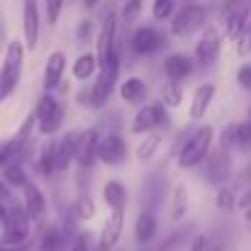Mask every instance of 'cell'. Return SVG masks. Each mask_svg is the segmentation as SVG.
<instances>
[{
    "instance_id": "26",
    "label": "cell",
    "mask_w": 251,
    "mask_h": 251,
    "mask_svg": "<svg viewBox=\"0 0 251 251\" xmlns=\"http://www.w3.org/2000/svg\"><path fill=\"white\" fill-rule=\"evenodd\" d=\"M66 237H64V232H61V227H47L44 229V234H42V239H39V251H64L66 249Z\"/></svg>"
},
{
    "instance_id": "7",
    "label": "cell",
    "mask_w": 251,
    "mask_h": 251,
    "mask_svg": "<svg viewBox=\"0 0 251 251\" xmlns=\"http://www.w3.org/2000/svg\"><path fill=\"white\" fill-rule=\"evenodd\" d=\"M229 151H232L229 147H225L222 142H217V144H212L210 154L205 156V161H207L205 178L212 185H225L227 183V178L232 173V154Z\"/></svg>"
},
{
    "instance_id": "49",
    "label": "cell",
    "mask_w": 251,
    "mask_h": 251,
    "mask_svg": "<svg viewBox=\"0 0 251 251\" xmlns=\"http://www.w3.org/2000/svg\"><path fill=\"white\" fill-rule=\"evenodd\" d=\"M249 120H251V107H249Z\"/></svg>"
},
{
    "instance_id": "15",
    "label": "cell",
    "mask_w": 251,
    "mask_h": 251,
    "mask_svg": "<svg viewBox=\"0 0 251 251\" xmlns=\"http://www.w3.org/2000/svg\"><path fill=\"white\" fill-rule=\"evenodd\" d=\"M112 47H117V12H107L98 34V47H95V59L100 61Z\"/></svg>"
},
{
    "instance_id": "35",
    "label": "cell",
    "mask_w": 251,
    "mask_h": 251,
    "mask_svg": "<svg viewBox=\"0 0 251 251\" xmlns=\"http://www.w3.org/2000/svg\"><path fill=\"white\" fill-rule=\"evenodd\" d=\"M44 7H47V22L54 27L61 17V10H64V0H44Z\"/></svg>"
},
{
    "instance_id": "3",
    "label": "cell",
    "mask_w": 251,
    "mask_h": 251,
    "mask_svg": "<svg viewBox=\"0 0 251 251\" xmlns=\"http://www.w3.org/2000/svg\"><path fill=\"white\" fill-rule=\"evenodd\" d=\"M168 127H171L168 107L161 100H154V102L139 107V112H137L134 120H132L129 132L142 137V134H149V132H156V129H168Z\"/></svg>"
},
{
    "instance_id": "51",
    "label": "cell",
    "mask_w": 251,
    "mask_h": 251,
    "mask_svg": "<svg viewBox=\"0 0 251 251\" xmlns=\"http://www.w3.org/2000/svg\"><path fill=\"white\" fill-rule=\"evenodd\" d=\"M142 251H144V249H142Z\"/></svg>"
},
{
    "instance_id": "25",
    "label": "cell",
    "mask_w": 251,
    "mask_h": 251,
    "mask_svg": "<svg viewBox=\"0 0 251 251\" xmlns=\"http://www.w3.org/2000/svg\"><path fill=\"white\" fill-rule=\"evenodd\" d=\"M71 74H74V78L76 81H90L95 74H98V59H95V54H81L76 61H74V69H71Z\"/></svg>"
},
{
    "instance_id": "13",
    "label": "cell",
    "mask_w": 251,
    "mask_h": 251,
    "mask_svg": "<svg viewBox=\"0 0 251 251\" xmlns=\"http://www.w3.org/2000/svg\"><path fill=\"white\" fill-rule=\"evenodd\" d=\"M64 71H66V54L64 51H51L47 64H44V78H42L44 93L56 90V85L64 81Z\"/></svg>"
},
{
    "instance_id": "33",
    "label": "cell",
    "mask_w": 251,
    "mask_h": 251,
    "mask_svg": "<svg viewBox=\"0 0 251 251\" xmlns=\"http://www.w3.org/2000/svg\"><path fill=\"white\" fill-rule=\"evenodd\" d=\"M173 12H176V0H154V5H151V15L156 22L171 20Z\"/></svg>"
},
{
    "instance_id": "1",
    "label": "cell",
    "mask_w": 251,
    "mask_h": 251,
    "mask_svg": "<svg viewBox=\"0 0 251 251\" xmlns=\"http://www.w3.org/2000/svg\"><path fill=\"white\" fill-rule=\"evenodd\" d=\"M215 144V127L212 125H202L198 127L190 137H185V142L180 147H176V164L183 171H190V168H198L205 156L210 154Z\"/></svg>"
},
{
    "instance_id": "40",
    "label": "cell",
    "mask_w": 251,
    "mask_h": 251,
    "mask_svg": "<svg viewBox=\"0 0 251 251\" xmlns=\"http://www.w3.org/2000/svg\"><path fill=\"white\" fill-rule=\"evenodd\" d=\"M90 29H93L90 20H83V22L78 25V42H88V37H90Z\"/></svg>"
},
{
    "instance_id": "32",
    "label": "cell",
    "mask_w": 251,
    "mask_h": 251,
    "mask_svg": "<svg viewBox=\"0 0 251 251\" xmlns=\"http://www.w3.org/2000/svg\"><path fill=\"white\" fill-rule=\"evenodd\" d=\"M217 207L222 210V212H229V210H234V205H237V190L234 188H229V185H220V190H217Z\"/></svg>"
},
{
    "instance_id": "9",
    "label": "cell",
    "mask_w": 251,
    "mask_h": 251,
    "mask_svg": "<svg viewBox=\"0 0 251 251\" xmlns=\"http://www.w3.org/2000/svg\"><path fill=\"white\" fill-rule=\"evenodd\" d=\"M220 51H222V37L215 27H202V34L195 44V61L200 66H212L217 59H220Z\"/></svg>"
},
{
    "instance_id": "31",
    "label": "cell",
    "mask_w": 251,
    "mask_h": 251,
    "mask_svg": "<svg viewBox=\"0 0 251 251\" xmlns=\"http://www.w3.org/2000/svg\"><path fill=\"white\" fill-rule=\"evenodd\" d=\"M161 102L166 107H178L183 102V85L178 83V81H168L164 85V93H161Z\"/></svg>"
},
{
    "instance_id": "27",
    "label": "cell",
    "mask_w": 251,
    "mask_h": 251,
    "mask_svg": "<svg viewBox=\"0 0 251 251\" xmlns=\"http://www.w3.org/2000/svg\"><path fill=\"white\" fill-rule=\"evenodd\" d=\"M59 112H64V110H61V105H59V100H56L51 93H44V95L37 100V107H34V120H37V122H42V120L54 117V115H59Z\"/></svg>"
},
{
    "instance_id": "20",
    "label": "cell",
    "mask_w": 251,
    "mask_h": 251,
    "mask_svg": "<svg viewBox=\"0 0 251 251\" xmlns=\"http://www.w3.org/2000/svg\"><path fill=\"white\" fill-rule=\"evenodd\" d=\"M225 22H227V39L237 42L244 34L247 25H249V7H247V2L234 7V10H229V12H225Z\"/></svg>"
},
{
    "instance_id": "36",
    "label": "cell",
    "mask_w": 251,
    "mask_h": 251,
    "mask_svg": "<svg viewBox=\"0 0 251 251\" xmlns=\"http://www.w3.org/2000/svg\"><path fill=\"white\" fill-rule=\"evenodd\" d=\"M139 15H142V0H127L125 7H122V20L129 25V22H134Z\"/></svg>"
},
{
    "instance_id": "22",
    "label": "cell",
    "mask_w": 251,
    "mask_h": 251,
    "mask_svg": "<svg viewBox=\"0 0 251 251\" xmlns=\"http://www.w3.org/2000/svg\"><path fill=\"white\" fill-rule=\"evenodd\" d=\"M102 200H105V205L110 210H125L127 207V200H129L125 183L122 180H107L102 185Z\"/></svg>"
},
{
    "instance_id": "29",
    "label": "cell",
    "mask_w": 251,
    "mask_h": 251,
    "mask_svg": "<svg viewBox=\"0 0 251 251\" xmlns=\"http://www.w3.org/2000/svg\"><path fill=\"white\" fill-rule=\"evenodd\" d=\"M37 168H39V173H44V176L56 173V168H54V139L42 147V151H39V156H37Z\"/></svg>"
},
{
    "instance_id": "44",
    "label": "cell",
    "mask_w": 251,
    "mask_h": 251,
    "mask_svg": "<svg viewBox=\"0 0 251 251\" xmlns=\"http://www.w3.org/2000/svg\"><path fill=\"white\" fill-rule=\"evenodd\" d=\"M12 200V198H10ZM7 200V202H10ZM7 202H0V229H2V225H5V217H7Z\"/></svg>"
},
{
    "instance_id": "18",
    "label": "cell",
    "mask_w": 251,
    "mask_h": 251,
    "mask_svg": "<svg viewBox=\"0 0 251 251\" xmlns=\"http://www.w3.org/2000/svg\"><path fill=\"white\" fill-rule=\"evenodd\" d=\"M74 154H76V134H64L54 139V168L56 171H66L71 166Z\"/></svg>"
},
{
    "instance_id": "6",
    "label": "cell",
    "mask_w": 251,
    "mask_h": 251,
    "mask_svg": "<svg viewBox=\"0 0 251 251\" xmlns=\"http://www.w3.org/2000/svg\"><path fill=\"white\" fill-rule=\"evenodd\" d=\"M168 47V34L151 27V25H142L132 32L129 37V49L137 54V56H154L159 51H164Z\"/></svg>"
},
{
    "instance_id": "38",
    "label": "cell",
    "mask_w": 251,
    "mask_h": 251,
    "mask_svg": "<svg viewBox=\"0 0 251 251\" xmlns=\"http://www.w3.org/2000/svg\"><path fill=\"white\" fill-rule=\"evenodd\" d=\"M237 83H239L242 90L251 93V64H242L237 69Z\"/></svg>"
},
{
    "instance_id": "11",
    "label": "cell",
    "mask_w": 251,
    "mask_h": 251,
    "mask_svg": "<svg viewBox=\"0 0 251 251\" xmlns=\"http://www.w3.org/2000/svg\"><path fill=\"white\" fill-rule=\"evenodd\" d=\"M98 129H83L76 134V154L74 161L81 168H93V164L98 161Z\"/></svg>"
},
{
    "instance_id": "16",
    "label": "cell",
    "mask_w": 251,
    "mask_h": 251,
    "mask_svg": "<svg viewBox=\"0 0 251 251\" xmlns=\"http://www.w3.org/2000/svg\"><path fill=\"white\" fill-rule=\"evenodd\" d=\"M217 95V85L215 83H200L195 88L193 98H190V120H202L205 112L210 110L212 100Z\"/></svg>"
},
{
    "instance_id": "50",
    "label": "cell",
    "mask_w": 251,
    "mask_h": 251,
    "mask_svg": "<svg viewBox=\"0 0 251 251\" xmlns=\"http://www.w3.org/2000/svg\"><path fill=\"white\" fill-rule=\"evenodd\" d=\"M112 251H120V249H112Z\"/></svg>"
},
{
    "instance_id": "28",
    "label": "cell",
    "mask_w": 251,
    "mask_h": 251,
    "mask_svg": "<svg viewBox=\"0 0 251 251\" xmlns=\"http://www.w3.org/2000/svg\"><path fill=\"white\" fill-rule=\"evenodd\" d=\"M159 147H161V134L149 132V134H144V139L137 144L134 156H137L139 161H149V159H154V154L159 151Z\"/></svg>"
},
{
    "instance_id": "37",
    "label": "cell",
    "mask_w": 251,
    "mask_h": 251,
    "mask_svg": "<svg viewBox=\"0 0 251 251\" xmlns=\"http://www.w3.org/2000/svg\"><path fill=\"white\" fill-rule=\"evenodd\" d=\"M90 249H93V237H90V232H78V234L74 237L69 251H90Z\"/></svg>"
},
{
    "instance_id": "5",
    "label": "cell",
    "mask_w": 251,
    "mask_h": 251,
    "mask_svg": "<svg viewBox=\"0 0 251 251\" xmlns=\"http://www.w3.org/2000/svg\"><path fill=\"white\" fill-rule=\"evenodd\" d=\"M207 22V10L202 5H183L180 10H176L171 15V34L173 37H190L198 29H202Z\"/></svg>"
},
{
    "instance_id": "47",
    "label": "cell",
    "mask_w": 251,
    "mask_h": 251,
    "mask_svg": "<svg viewBox=\"0 0 251 251\" xmlns=\"http://www.w3.org/2000/svg\"><path fill=\"white\" fill-rule=\"evenodd\" d=\"M98 2H100V0H85V7H95Z\"/></svg>"
},
{
    "instance_id": "12",
    "label": "cell",
    "mask_w": 251,
    "mask_h": 251,
    "mask_svg": "<svg viewBox=\"0 0 251 251\" xmlns=\"http://www.w3.org/2000/svg\"><path fill=\"white\" fill-rule=\"evenodd\" d=\"M122 227H125V210H112L110 217L105 220L102 229H100V239H98V249L95 251L115 249L120 237H122Z\"/></svg>"
},
{
    "instance_id": "2",
    "label": "cell",
    "mask_w": 251,
    "mask_h": 251,
    "mask_svg": "<svg viewBox=\"0 0 251 251\" xmlns=\"http://www.w3.org/2000/svg\"><path fill=\"white\" fill-rule=\"evenodd\" d=\"M22 64H25V44L20 39H12L5 49L2 66H0V102L15 93L22 78Z\"/></svg>"
},
{
    "instance_id": "21",
    "label": "cell",
    "mask_w": 251,
    "mask_h": 251,
    "mask_svg": "<svg viewBox=\"0 0 251 251\" xmlns=\"http://www.w3.org/2000/svg\"><path fill=\"white\" fill-rule=\"evenodd\" d=\"M156 229H159L156 215H154L151 210L139 212V217H137V222H134V239H137V244L147 247V244L156 237Z\"/></svg>"
},
{
    "instance_id": "41",
    "label": "cell",
    "mask_w": 251,
    "mask_h": 251,
    "mask_svg": "<svg viewBox=\"0 0 251 251\" xmlns=\"http://www.w3.org/2000/svg\"><path fill=\"white\" fill-rule=\"evenodd\" d=\"M12 156H10V149H7V142H0V168L5 164H10Z\"/></svg>"
},
{
    "instance_id": "23",
    "label": "cell",
    "mask_w": 251,
    "mask_h": 251,
    "mask_svg": "<svg viewBox=\"0 0 251 251\" xmlns=\"http://www.w3.org/2000/svg\"><path fill=\"white\" fill-rule=\"evenodd\" d=\"M188 207H190V195L185 190V185H176L173 193H171V220L173 222H180L185 215H188Z\"/></svg>"
},
{
    "instance_id": "45",
    "label": "cell",
    "mask_w": 251,
    "mask_h": 251,
    "mask_svg": "<svg viewBox=\"0 0 251 251\" xmlns=\"http://www.w3.org/2000/svg\"><path fill=\"white\" fill-rule=\"evenodd\" d=\"M10 200V190H7V185L0 180V202H7Z\"/></svg>"
},
{
    "instance_id": "17",
    "label": "cell",
    "mask_w": 251,
    "mask_h": 251,
    "mask_svg": "<svg viewBox=\"0 0 251 251\" xmlns=\"http://www.w3.org/2000/svg\"><path fill=\"white\" fill-rule=\"evenodd\" d=\"M164 71H166L168 81L183 83L185 78L193 76V59L188 54H168L164 59Z\"/></svg>"
},
{
    "instance_id": "39",
    "label": "cell",
    "mask_w": 251,
    "mask_h": 251,
    "mask_svg": "<svg viewBox=\"0 0 251 251\" xmlns=\"http://www.w3.org/2000/svg\"><path fill=\"white\" fill-rule=\"evenodd\" d=\"M210 247V239H207V234H195L193 239H190V251H207Z\"/></svg>"
},
{
    "instance_id": "8",
    "label": "cell",
    "mask_w": 251,
    "mask_h": 251,
    "mask_svg": "<svg viewBox=\"0 0 251 251\" xmlns=\"http://www.w3.org/2000/svg\"><path fill=\"white\" fill-rule=\"evenodd\" d=\"M127 156H129V149L122 134L110 132L98 139V161H102L105 166H122Z\"/></svg>"
},
{
    "instance_id": "48",
    "label": "cell",
    "mask_w": 251,
    "mask_h": 251,
    "mask_svg": "<svg viewBox=\"0 0 251 251\" xmlns=\"http://www.w3.org/2000/svg\"><path fill=\"white\" fill-rule=\"evenodd\" d=\"M207 251H225L222 247H207Z\"/></svg>"
},
{
    "instance_id": "30",
    "label": "cell",
    "mask_w": 251,
    "mask_h": 251,
    "mask_svg": "<svg viewBox=\"0 0 251 251\" xmlns=\"http://www.w3.org/2000/svg\"><path fill=\"white\" fill-rule=\"evenodd\" d=\"M74 217L76 220H81V222H85V220H93L95 217V202H93V198L90 195H78V200L74 202Z\"/></svg>"
},
{
    "instance_id": "34",
    "label": "cell",
    "mask_w": 251,
    "mask_h": 251,
    "mask_svg": "<svg viewBox=\"0 0 251 251\" xmlns=\"http://www.w3.org/2000/svg\"><path fill=\"white\" fill-rule=\"evenodd\" d=\"M234 147H251V120L234 122Z\"/></svg>"
},
{
    "instance_id": "14",
    "label": "cell",
    "mask_w": 251,
    "mask_h": 251,
    "mask_svg": "<svg viewBox=\"0 0 251 251\" xmlns=\"http://www.w3.org/2000/svg\"><path fill=\"white\" fill-rule=\"evenodd\" d=\"M22 207H25V212L29 215L32 222L42 220L44 212H47V198H44V193H42L32 180L22 188Z\"/></svg>"
},
{
    "instance_id": "10",
    "label": "cell",
    "mask_w": 251,
    "mask_h": 251,
    "mask_svg": "<svg viewBox=\"0 0 251 251\" xmlns=\"http://www.w3.org/2000/svg\"><path fill=\"white\" fill-rule=\"evenodd\" d=\"M39 27H42V20H39V5L37 0H22V34H25V49L34 51L37 44H39Z\"/></svg>"
},
{
    "instance_id": "24",
    "label": "cell",
    "mask_w": 251,
    "mask_h": 251,
    "mask_svg": "<svg viewBox=\"0 0 251 251\" xmlns=\"http://www.w3.org/2000/svg\"><path fill=\"white\" fill-rule=\"evenodd\" d=\"M0 180L7 188H25L29 183V176L22 168V164H5V166L0 168Z\"/></svg>"
},
{
    "instance_id": "46",
    "label": "cell",
    "mask_w": 251,
    "mask_h": 251,
    "mask_svg": "<svg viewBox=\"0 0 251 251\" xmlns=\"http://www.w3.org/2000/svg\"><path fill=\"white\" fill-rule=\"evenodd\" d=\"M244 220H247V222H251V205H249V207H244Z\"/></svg>"
},
{
    "instance_id": "19",
    "label": "cell",
    "mask_w": 251,
    "mask_h": 251,
    "mask_svg": "<svg viewBox=\"0 0 251 251\" xmlns=\"http://www.w3.org/2000/svg\"><path fill=\"white\" fill-rule=\"evenodd\" d=\"M120 98L127 105H144L147 98H149V88H147V83L139 76H129L127 81H122V85H120Z\"/></svg>"
},
{
    "instance_id": "4",
    "label": "cell",
    "mask_w": 251,
    "mask_h": 251,
    "mask_svg": "<svg viewBox=\"0 0 251 251\" xmlns=\"http://www.w3.org/2000/svg\"><path fill=\"white\" fill-rule=\"evenodd\" d=\"M29 227H32V220L25 212V207L17 205L15 200H10L7 202V217H5V225H2L0 242L2 244H22L29 237Z\"/></svg>"
},
{
    "instance_id": "42",
    "label": "cell",
    "mask_w": 251,
    "mask_h": 251,
    "mask_svg": "<svg viewBox=\"0 0 251 251\" xmlns=\"http://www.w3.org/2000/svg\"><path fill=\"white\" fill-rule=\"evenodd\" d=\"M237 205H239V207H249L251 205V185L242 193V198H237Z\"/></svg>"
},
{
    "instance_id": "43",
    "label": "cell",
    "mask_w": 251,
    "mask_h": 251,
    "mask_svg": "<svg viewBox=\"0 0 251 251\" xmlns=\"http://www.w3.org/2000/svg\"><path fill=\"white\" fill-rule=\"evenodd\" d=\"M0 251H27V244H2L0 242Z\"/></svg>"
}]
</instances>
